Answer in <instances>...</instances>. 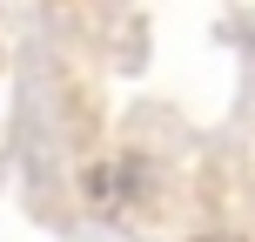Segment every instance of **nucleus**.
Masks as SVG:
<instances>
[{"label":"nucleus","instance_id":"obj_1","mask_svg":"<svg viewBox=\"0 0 255 242\" xmlns=\"http://www.w3.org/2000/svg\"><path fill=\"white\" fill-rule=\"evenodd\" d=\"M128 182H134V155H108L88 175V202L94 209H128Z\"/></svg>","mask_w":255,"mask_h":242},{"label":"nucleus","instance_id":"obj_2","mask_svg":"<svg viewBox=\"0 0 255 242\" xmlns=\"http://www.w3.org/2000/svg\"><path fill=\"white\" fill-rule=\"evenodd\" d=\"M202 242H242V236H235V229H215V236H202Z\"/></svg>","mask_w":255,"mask_h":242}]
</instances>
